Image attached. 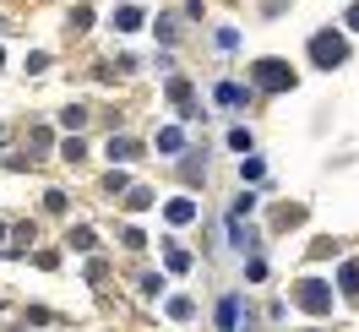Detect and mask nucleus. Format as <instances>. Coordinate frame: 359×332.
Segmentation results:
<instances>
[{"label": "nucleus", "mask_w": 359, "mask_h": 332, "mask_svg": "<svg viewBox=\"0 0 359 332\" xmlns=\"http://www.w3.org/2000/svg\"><path fill=\"white\" fill-rule=\"evenodd\" d=\"M311 60L332 71V66H343V60H348V44H343L337 33H316V39H311Z\"/></svg>", "instance_id": "obj_1"}, {"label": "nucleus", "mask_w": 359, "mask_h": 332, "mask_svg": "<svg viewBox=\"0 0 359 332\" xmlns=\"http://www.w3.org/2000/svg\"><path fill=\"white\" fill-rule=\"evenodd\" d=\"M294 300H299L305 310H316V316H321V310L332 305V288H327V284H316V278H305V284L294 288Z\"/></svg>", "instance_id": "obj_2"}, {"label": "nucleus", "mask_w": 359, "mask_h": 332, "mask_svg": "<svg viewBox=\"0 0 359 332\" xmlns=\"http://www.w3.org/2000/svg\"><path fill=\"white\" fill-rule=\"evenodd\" d=\"M256 82H262L267 93H283L294 82V71L283 66V60H262V66H256Z\"/></svg>", "instance_id": "obj_3"}, {"label": "nucleus", "mask_w": 359, "mask_h": 332, "mask_svg": "<svg viewBox=\"0 0 359 332\" xmlns=\"http://www.w3.org/2000/svg\"><path fill=\"white\" fill-rule=\"evenodd\" d=\"M240 327V300H224L218 305V332H234Z\"/></svg>", "instance_id": "obj_4"}, {"label": "nucleus", "mask_w": 359, "mask_h": 332, "mask_svg": "<svg viewBox=\"0 0 359 332\" xmlns=\"http://www.w3.org/2000/svg\"><path fill=\"white\" fill-rule=\"evenodd\" d=\"M114 27H120V33H136V27H142V11H136V6L114 11Z\"/></svg>", "instance_id": "obj_5"}, {"label": "nucleus", "mask_w": 359, "mask_h": 332, "mask_svg": "<svg viewBox=\"0 0 359 332\" xmlns=\"http://www.w3.org/2000/svg\"><path fill=\"white\" fill-rule=\"evenodd\" d=\"M196 218V201H169V223H191Z\"/></svg>", "instance_id": "obj_6"}, {"label": "nucleus", "mask_w": 359, "mask_h": 332, "mask_svg": "<svg viewBox=\"0 0 359 332\" xmlns=\"http://www.w3.org/2000/svg\"><path fill=\"white\" fill-rule=\"evenodd\" d=\"M109 158H136V142L131 136H109Z\"/></svg>", "instance_id": "obj_7"}, {"label": "nucleus", "mask_w": 359, "mask_h": 332, "mask_svg": "<svg viewBox=\"0 0 359 332\" xmlns=\"http://www.w3.org/2000/svg\"><path fill=\"white\" fill-rule=\"evenodd\" d=\"M218 104H245V88H240V82H224V88H218Z\"/></svg>", "instance_id": "obj_8"}, {"label": "nucleus", "mask_w": 359, "mask_h": 332, "mask_svg": "<svg viewBox=\"0 0 359 332\" xmlns=\"http://www.w3.org/2000/svg\"><path fill=\"white\" fill-rule=\"evenodd\" d=\"M343 288H348V300H359V262L343 267Z\"/></svg>", "instance_id": "obj_9"}, {"label": "nucleus", "mask_w": 359, "mask_h": 332, "mask_svg": "<svg viewBox=\"0 0 359 332\" xmlns=\"http://www.w3.org/2000/svg\"><path fill=\"white\" fill-rule=\"evenodd\" d=\"M180 142H185V136H180L175 126H169V131H158V147H163V153H180Z\"/></svg>", "instance_id": "obj_10"}, {"label": "nucleus", "mask_w": 359, "mask_h": 332, "mask_svg": "<svg viewBox=\"0 0 359 332\" xmlns=\"http://www.w3.org/2000/svg\"><path fill=\"white\" fill-rule=\"evenodd\" d=\"M229 147H234V153H250V131H245V126H240V131H229Z\"/></svg>", "instance_id": "obj_11"}, {"label": "nucleus", "mask_w": 359, "mask_h": 332, "mask_svg": "<svg viewBox=\"0 0 359 332\" xmlns=\"http://www.w3.org/2000/svg\"><path fill=\"white\" fill-rule=\"evenodd\" d=\"M348 27H354V33H359V6H348Z\"/></svg>", "instance_id": "obj_12"}]
</instances>
